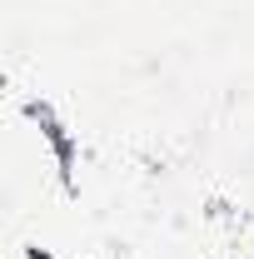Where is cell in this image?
Masks as SVG:
<instances>
[{
  "label": "cell",
  "instance_id": "obj_1",
  "mask_svg": "<svg viewBox=\"0 0 254 259\" xmlns=\"http://www.w3.org/2000/svg\"><path fill=\"white\" fill-rule=\"evenodd\" d=\"M30 115L40 120V130H45V140L55 145V155H60V175L65 185H70V164H75V145H70V135H65V125L50 115V105H30Z\"/></svg>",
  "mask_w": 254,
  "mask_h": 259
}]
</instances>
